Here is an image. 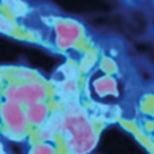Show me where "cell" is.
<instances>
[{
  "mask_svg": "<svg viewBox=\"0 0 154 154\" xmlns=\"http://www.w3.org/2000/svg\"><path fill=\"white\" fill-rule=\"evenodd\" d=\"M66 150L72 154H87L96 146L98 135L90 117L80 106H69L63 113L62 132Z\"/></svg>",
  "mask_w": 154,
  "mask_h": 154,
  "instance_id": "cell-1",
  "label": "cell"
},
{
  "mask_svg": "<svg viewBox=\"0 0 154 154\" xmlns=\"http://www.w3.org/2000/svg\"><path fill=\"white\" fill-rule=\"evenodd\" d=\"M7 100L18 105H33V103L44 102L47 99V87L43 83L35 80L28 83L10 84L6 88Z\"/></svg>",
  "mask_w": 154,
  "mask_h": 154,
  "instance_id": "cell-2",
  "label": "cell"
},
{
  "mask_svg": "<svg viewBox=\"0 0 154 154\" xmlns=\"http://www.w3.org/2000/svg\"><path fill=\"white\" fill-rule=\"evenodd\" d=\"M0 119L6 125L8 135H13L14 138H21L28 131V119L26 112L22 105L14 102H4L0 106Z\"/></svg>",
  "mask_w": 154,
  "mask_h": 154,
  "instance_id": "cell-3",
  "label": "cell"
},
{
  "mask_svg": "<svg viewBox=\"0 0 154 154\" xmlns=\"http://www.w3.org/2000/svg\"><path fill=\"white\" fill-rule=\"evenodd\" d=\"M81 36H83V28L76 21L63 19V21H59L55 26V42H57L58 48L61 50L72 48Z\"/></svg>",
  "mask_w": 154,
  "mask_h": 154,
  "instance_id": "cell-4",
  "label": "cell"
},
{
  "mask_svg": "<svg viewBox=\"0 0 154 154\" xmlns=\"http://www.w3.org/2000/svg\"><path fill=\"white\" fill-rule=\"evenodd\" d=\"M26 119H28L29 125L40 128L47 122V120L50 119V109L44 102L33 103V105L26 106Z\"/></svg>",
  "mask_w": 154,
  "mask_h": 154,
  "instance_id": "cell-5",
  "label": "cell"
},
{
  "mask_svg": "<svg viewBox=\"0 0 154 154\" xmlns=\"http://www.w3.org/2000/svg\"><path fill=\"white\" fill-rule=\"evenodd\" d=\"M95 91L99 94L100 96H105L107 94H116L117 92V87H116V81L110 77L105 76L95 83Z\"/></svg>",
  "mask_w": 154,
  "mask_h": 154,
  "instance_id": "cell-6",
  "label": "cell"
},
{
  "mask_svg": "<svg viewBox=\"0 0 154 154\" xmlns=\"http://www.w3.org/2000/svg\"><path fill=\"white\" fill-rule=\"evenodd\" d=\"M57 149L54 144H51L50 142H38L37 144H35L30 151V154H55Z\"/></svg>",
  "mask_w": 154,
  "mask_h": 154,
  "instance_id": "cell-7",
  "label": "cell"
},
{
  "mask_svg": "<svg viewBox=\"0 0 154 154\" xmlns=\"http://www.w3.org/2000/svg\"><path fill=\"white\" fill-rule=\"evenodd\" d=\"M15 79L19 83H28V81H35L36 80V74L29 69H18L14 73Z\"/></svg>",
  "mask_w": 154,
  "mask_h": 154,
  "instance_id": "cell-8",
  "label": "cell"
},
{
  "mask_svg": "<svg viewBox=\"0 0 154 154\" xmlns=\"http://www.w3.org/2000/svg\"><path fill=\"white\" fill-rule=\"evenodd\" d=\"M14 30H15V26H14L13 21L10 18H7V17H4L3 14H0V32L10 35Z\"/></svg>",
  "mask_w": 154,
  "mask_h": 154,
  "instance_id": "cell-9",
  "label": "cell"
}]
</instances>
